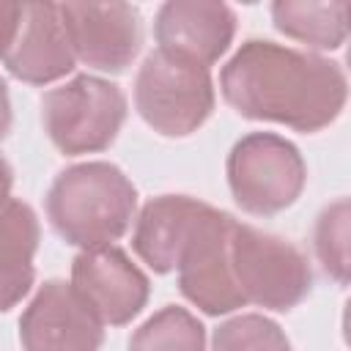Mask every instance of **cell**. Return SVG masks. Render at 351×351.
Returning a JSON list of instances; mask_svg holds the SVG:
<instances>
[{
	"label": "cell",
	"instance_id": "7",
	"mask_svg": "<svg viewBox=\"0 0 351 351\" xmlns=\"http://www.w3.org/2000/svg\"><path fill=\"white\" fill-rule=\"evenodd\" d=\"M236 217L206 203L178 255V291L206 315H225L244 307L230 269V233Z\"/></svg>",
	"mask_w": 351,
	"mask_h": 351
},
{
	"label": "cell",
	"instance_id": "1",
	"mask_svg": "<svg viewBox=\"0 0 351 351\" xmlns=\"http://www.w3.org/2000/svg\"><path fill=\"white\" fill-rule=\"evenodd\" d=\"M219 90L239 115L304 134L335 123L348 99L340 63L266 38H247L233 52L219 71Z\"/></svg>",
	"mask_w": 351,
	"mask_h": 351
},
{
	"label": "cell",
	"instance_id": "6",
	"mask_svg": "<svg viewBox=\"0 0 351 351\" xmlns=\"http://www.w3.org/2000/svg\"><path fill=\"white\" fill-rule=\"evenodd\" d=\"M230 269L244 296L266 310H293L313 285L307 258L291 241L236 219L230 233Z\"/></svg>",
	"mask_w": 351,
	"mask_h": 351
},
{
	"label": "cell",
	"instance_id": "17",
	"mask_svg": "<svg viewBox=\"0 0 351 351\" xmlns=\"http://www.w3.org/2000/svg\"><path fill=\"white\" fill-rule=\"evenodd\" d=\"M214 351H293L277 321L261 313H244L222 321L211 337Z\"/></svg>",
	"mask_w": 351,
	"mask_h": 351
},
{
	"label": "cell",
	"instance_id": "18",
	"mask_svg": "<svg viewBox=\"0 0 351 351\" xmlns=\"http://www.w3.org/2000/svg\"><path fill=\"white\" fill-rule=\"evenodd\" d=\"M315 255L326 274L340 285L348 280V200L340 197L318 214L315 222Z\"/></svg>",
	"mask_w": 351,
	"mask_h": 351
},
{
	"label": "cell",
	"instance_id": "16",
	"mask_svg": "<svg viewBox=\"0 0 351 351\" xmlns=\"http://www.w3.org/2000/svg\"><path fill=\"white\" fill-rule=\"evenodd\" d=\"M129 351H206V326L178 304H165L129 337Z\"/></svg>",
	"mask_w": 351,
	"mask_h": 351
},
{
	"label": "cell",
	"instance_id": "20",
	"mask_svg": "<svg viewBox=\"0 0 351 351\" xmlns=\"http://www.w3.org/2000/svg\"><path fill=\"white\" fill-rule=\"evenodd\" d=\"M11 96H8V85H5V80L0 77V140L8 134V129H11Z\"/></svg>",
	"mask_w": 351,
	"mask_h": 351
},
{
	"label": "cell",
	"instance_id": "8",
	"mask_svg": "<svg viewBox=\"0 0 351 351\" xmlns=\"http://www.w3.org/2000/svg\"><path fill=\"white\" fill-rule=\"evenodd\" d=\"M74 58L96 71L121 74L143 44L140 14L129 3H58Z\"/></svg>",
	"mask_w": 351,
	"mask_h": 351
},
{
	"label": "cell",
	"instance_id": "14",
	"mask_svg": "<svg viewBox=\"0 0 351 351\" xmlns=\"http://www.w3.org/2000/svg\"><path fill=\"white\" fill-rule=\"evenodd\" d=\"M38 239V217L25 200L11 197L0 206V313L16 307L33 288Z\"/></svg>",
	"mask_w": 351,
	"mask_h": 351
},
{
	"label": "cell",
	"instance_id": "3",
	"mask_svg": "<svg viewBox=\"0 0 351 351\" xmlns=\"http://www.w3.org/2000/svg\"><path fill=\"white\" fill-rule=\"evenodd\" d=\"M211 71L178 55L154 49L134 80V107L162 137H189L214 112Z\"/></svg>",
	"mask_w": 351,
	"mask_h": 351
},
{
	"label": "cell",
	"instance_id": "10",
	"mask_svg": "<svg viewBox=\"0 0 351 351\" xmlns=\"http://www.w3.org/2000/svg\"><path fill=\"white\" fill-rule=\"evenodd\" d=\"M104 324L66 280H47L19 318L25 351H99Z\"/></svg>",
	"mask_w": 351,
	"mask_h": 351
},
{
	"label": "cell",
	"instance_id": "19",
	"mask_svg": "<svg viewBox=\"0 0 351 351\" xmlns=\"http://www.w3.org/2000/svg\"><path fill=\"white\" fill-rule=\"evenodd\" d=\"M22 14H25V3L0 0V58H5V52L16 41V33H19V25H22Z\"/></svg>",
	"mask_w": 351,
	"mask_h": 351
},
{
	"label": "cell",
	"instance_id": "2",
	"mask_svg": "<svg viewBox=\"0 0 351 351\" xmlns=\"http://www.w3.org/2000/svg\"><path fill=\"white\" fill-rule=\"evenodd\" d=\"M137 211L132 178L112 162H80L60 170L47 192V219L55 233L80 250L118 241Z\"/></svg>",
	"mask_w": 351,
	"mask_h": 351
},
{
	"label": "cell",
	"instance_id": "5",
	"mask_svg": "<svg viewBox=\"0 0 351 351\" xmlns=\"http://www.w3.org/2000/svg\"><path fill=\"white\" fill-rule=\"evenodd\" d=\"M225 173L233 200L255 217L285 211L307 184V165L299 148L274 132H250L236 140Z\"/></svg>",
	"mask_w": 351,
	"mask_h": 351
},
{
	"label": "cell",
	"instance_id": "15",
	"mask_svg": "<svg viewBox=\"0 0 351 351\" xmlns=\"http://www.w3.org/2000/svg\"><path fill=\"white\" fill-rule=\"evenodd\" d=\"M274 27L307 44L310 49H337L348 36V3H315V0H277L271 3Z\"/></svg>",
	"mask_w": 351,
	"mask_h": 351
},
{
	"label": "cell",
	"instance_id": "9",
	"mask_svg": "<svg viewBox=\"0 0 351 351\" xmlns=\"http://www.w3.org/2000/svg\"><path fill=\"white\" fill-rule=\"evenodd\" d=\"M71 288L96 318L110 326H123L137 318L151 296V282L143 269L115 244L82 250L71 261Z\"/></svg>",
	"mask_w": 351,
	"mask_h": 351
},
{
	"label": "cell",
	"instance_id": "13",
	"mask_svg": "<svg viewBox=\"0 0 351 351\" xmlns=\"http://www.w3.org/2000/svg\"><path fill=\"white\" fill-rule=\"evenodd\" d=\"M203 208H206V203L197 197H189V195L151 197L134 219L132 250L156 274L173 271L178 263V255L192 233V225Z\"/></svg>",
	"mask_w": 351,
	"mask_h": 351
},
{
	"label": "cell",
	"instance_id": "21",
	"mask_svg": "<svg viewBox=\"0 0 351 351\" xmlns=\"http://www.w3.org/2000/svg\"><path fill=\"white\" fill-rule=\"evenodd\" d=\"M11 186H14V170H11V165L0 156V206L11 200Z\"/></svg>",
	"mask_w": 351,
	"mask_h": 351
},
{
	"label": "cell",
	"instance_id": "12",
	"mask_svg": "<svg viewBox=\"0 0 351 351\" xmlns=\"http://www.w3.org/2000/svg\"><path fill=\"white\" fill-rule=\"evenodd\" d=\"M11 77L27 85H49L74 71V49L66 36L58 3H25L16 41L3 58Z\"/></svg>",
	"mask_w": 351,
	"mask_h": 351
},
{
	"label": "cell",
	"instance_id": "4",
	"mask_svg": "<svg viewBox=\"0 0 351 351\" xmlns=\"http://www.w3.org/2000/svg\"><path fill=\"white\" fill-rule=\"evenodd\" d=\"M126 121L123 90L101 77L77 74L41 99V123L52 145L66 156L96 154L112 145Z\"/></svg>",
	"mask_w": 351,
	"mask_h": 351
},
{
	"label": "cell",
	"instance_id": "11",
	"mask_svg": "<svg viewBox=\"0 0 351 351\" xmlns=\"http://www.w3.org/2000/svg\"><path fill=\"white\" fill-rule=\"evenodd\" d=\"M154 36L156 49L208 69L233 44L236 11L217 0H167L156 11Z\"/></svg>",
	"mask_w": 351,
	"mask_h": 351
}]
</instances>
